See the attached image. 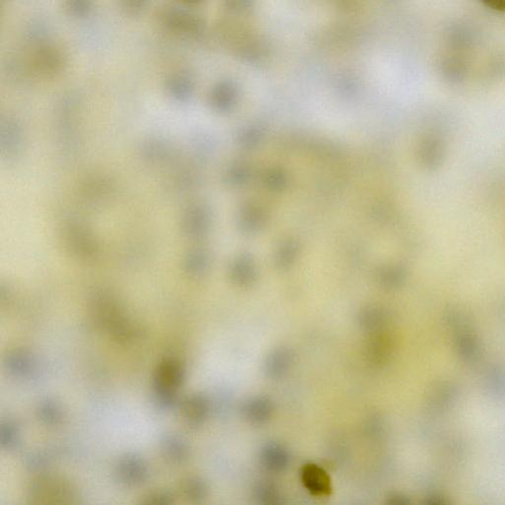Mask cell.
Wrapping results in <instances>:
<instances>
[{
  "label": "cell",
  "mask_w": 505,
  "mask_h": 505,
  "mask_svg": "<svg viewBox=\"0 0 505 505\" xmlns=\"http://www.w3.org/2000/svg\"><path fill=\"white\" fill-rule=\"evenodd\" d=\"M186 371L183 363L175 359L161 361L154 373V386L162 398H171L183 384Z\"/></svg>",
  "instance_id": "obj_1"
},
{
  "label": "cell",
  "mask_w": 505,
  "mask_h": 505,
  "mask_svg": "<svg viewBox=\"0 0 505 505\" xmlns=\"http://www.w3.org/2000/svg\"><path fill=\"white\" fill-rule=\"evenodd\" d=\"M301 479L304 486L314 495H328L331 493V479L323 468L307 464L302 468Z\"/></svg>",
  "instance_id": "obj_2"
},
{
  "label": "cell",
  "mask_w": 505,
  "mask_h": 505,
  "mask_svg": "<svg viewBox=\"0 0 505 505\" xmlns=\"http://www.w3.org/2000/svg\"><path fill=\"white\" fill-rule=\"evenodd\" d=\"M260 462L267 471L283 472L289 465V454L280 444H269L264 447L260 453Z\"/></svg>",
  "instance_id": "obj_3"
},
{
  "label": "cell",
  "mask_w": 505,
  "mask_h": 505,
  "mask_svg": "<svg viewBox=\"0 0 505 505\" xmlns=\"http://www.w3.org/2000/svg\"><path fill=\"white\" fill-rule=\"evenodd\" d=\"M6 368L14 377L26 378L33 374L36 362L29 352L16 350L7 356Z\"/></svg>",
  "instance_id": "obj_4"
},
{
  "label": "cell",
  "mask_w": 505,
  "mask_h": 505,
  "mask_svg": "<svg viewBox=\"0 0 505 505\" xmlns=\"http://www.w3.org/2000/svg\"><path fill=\"white\" fill-rule=\"evenodd\" d=\"M273 407L269 400L258 398L250 401L245 407V416L254 423H264L271 416Z\"/></svg>",
  "instance_id": "obj_5"
},
{
  "label": "cell",
  "mask_w": 505,
  "mask_h": 505,
  "mask_svg": "<svg viewBox=\"0 0 505 505\" xmlns=\"http://www.w3.org/2000/svg\"><path fill=\"white\" fill-rule=\"evenodd\" d=\"M255 505H281L283 499L278 488L269 483H263L254 490Z\"/></svg>",
  "instance_id": "obj_6"
},
{
  "label": "cell",
  "mask_w": 505,
  "mask_h": 505,
  "mask_svg": "<svg viewBox=\"0 0 505 505\" xmlns=\"http://www.w3.org/2000/svg\"><path fill=\"white\" fill-rule=\"evenodd\" d=\"M232 278L240 285H250L256 276L255 266L250 258L241 257L233 264Z\"/></svg>",
  "instance_id": "obj_7"
},
{
  "label": "cell",
  "mask_w": 505,
  "mask_h": 505,
  "mask_svg": "<svg viewBox=\"0 0 505 505\" xmlns=\"http://www.w3.org/2000/svg\"><path fill=\"white\" fill-rule=\"evenodd\" d=\"M209 265V256L204 251H191L184 257V269L187 273L198 276L207 271Z\"/></svg>",
  "instance_id": "obj_8"
},
{
  "label": "cell",
  "mask_w": 505,
  "mask_h": 505,
  "mask_svg": "<svg viewBox=\"0 0 505 505\" xmlns=\"http://www.w3.org/2000/svg\"><path fill=\"white\" fill-rule=\"evenodd\" d=\"M207 223H204L202 214L196 209L184 213L183 218V229L186 234L191 237H198L204 234Z\"/></svg>",
  "instance_id": "obj_9"
},
{
  "label": "cell",
  "mask_w": 505,
  "mask_h": 505,
  "mask_svg": "<svg viewBox=\"0 0 505 505\" xmlns=\"http://www.w3.org/2000/svg\"><path fill=\"white\" fill-rule=\"evenodd\" d=\"M288 362H289V355L287 354V352H276L267 363L269 374L271 376L283 374V371L287 369Z\"/></svg>",
  "instance_id": "obj_10"
},
{
  "label": "cell",
  "mask_w": 505,
  "mask_h": 505,
  "mask_svg": "<svg viewBox=\"0 0 505 505\" xmlns=\"http://www.w3.org/2000/svg\"><path fill=\"white\" fill-rule=\"evenodd\" d=\"M381 315L377 309H368L361 316L362 325L368 329H375L381 323Z\"/></svg>",
  "instance_id": "obj_11"
},
{
  "label": "cell",
  "mask_w": 505,
  "mask_h": 505,
  "mask_svg": "<svg viewBox=\"0 0 505 505\" xmlns=\"http://www.w3.org/2000/svg\"><path fill=\"white\" fill-rule=\"evenodd\" d=\"M173 82L171 83L170 88L172 90L173 95L180 97L186 96L187 92H188V87L186 84V78L178 77L173 78Z\"/></svg>",
  "instance_id": "obj_12"
},
{
  "label": "cell",
  "mask_w": 505,
  "mask_h": 505,
  "mask_svg": "<svg viewBox=\"0 0 505 505\" xmlns=\"http://www.w3.org/2000/svg\"><path fill=\"white\" fill-rule=\"evenodd\" d=\"M294 256L295 247L294 245L283 247L280 250V257H278L280 266H287V265L292 264V260H294Z\"/></svg>",
  "instance_id": "obj_13"
},
{
  "label": "cell",
  "mask_w": 505,
  "mask_h": 505,
  "mask_svg": "<svg viewBox=\"0 0 505 505\" xmlns=\"http://www.w3.org/2000/svg\"><path fill=\"white\" fill-rule=\"evenodd\" d=\"M386 505H410V499L402 495H392L387 499Z\"/></svg>",
  "instance_id": "obj_14"
},
{
  "label": "cell",
  "mask_w": 505,
  "mask_h": 505,
  "mask_svg": "<svg viewBox=\"0 0 505 505\" xmlns=\"http://www.w3.org/2000/svg\"><path fill=\"white\" fill-rule=\"evenodd\" d=\"M71 10H73V12L75 13H79L80 15L86 12L87 10H88V4L85 3V2H82V3H78V2H75V3L71 4Z\"/></svg>",
  "instance_id": "obj_15"
},
{
  "label": "cell",
  "mask_w": 505,
  "mask_h": 505,
  "mask_svg": "<svg viewBox=\"0 0 505 505\" xmlns=\"http://www.w3.org/2000/svg\"><path fill=\"white\" fill-rule=\"evenodd\" d=\"M423 505H450L447 500L440 497H431L424 502Z\"/></svg>",
  "instance_id": "obj_16"
}]
</instances>
